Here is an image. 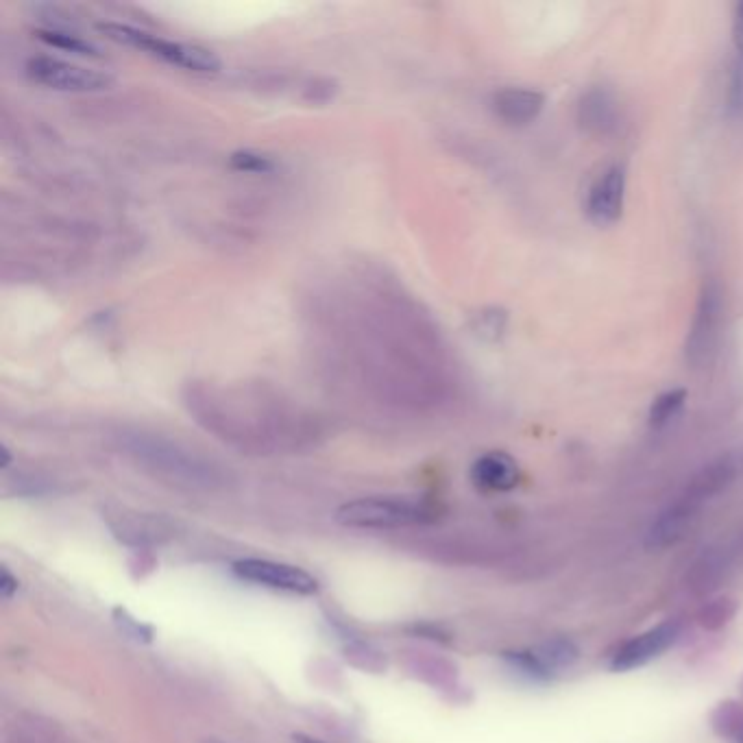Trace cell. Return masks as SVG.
Listing matches in <instances>:
<instances>
[{
	"instance_id": "cell-1",
	"label": "cell",
	"mask_w": 743,
	"mask_h": 743,
	"mask_svg": "<svg viewBox=\"0 0 743 743\" xmlns=\"http://www.w3.org/2000/svg\"><path fill=\"white\" fill-rule=\"evenodd\" d=\"M116 438L120 449L129 458L168 482L184 484L190 489H214L225 480L223 469H218L212 460L190 452L166 436L142 430H123Z\"/></svg>"
},
{
	"instance_id": "cell-2",
	"label": "cell",
	"mask_w": 743,
	"mask_h": 743,
	"mask_svg": "<svg viewBox=\"0 0 743 743\" xmlns=\"http://www.w3.org/2000/svg\"><path fill=\"white\" fill-rule=\"evenodd\" d=\"M739 475H743V449L737 452H728L726 456L717 458L709 467H704L696 478L689 482L676 502L669 506L659 517L650 530L648 545L663 547L674 543L687 530L691 519L700 513V508L713 499L717 493H722L726 486L733 484Z\"/></svg>"
},
{
	"instance_id": "cell-3",
	"label": "cell",
	"mask_w": 743,
	"mask_h": 743,
	"mask_svg": "<svg viewBox=\"0 0 743 743\" xmlns=\"http://www.w3.org/2000/svg\"><path fill=\"white\" fill-rule=\"evenodd\" d=\"M436 510L425 499L412 497H362L336 510V521L345 528L397 530L432 521Z\"/></svg>"
},
{
	"instance_id": "cell-4",
	"label": "cell",
	"mask_w": 743,
	"mask_h": 743,
	"mask_svg": "<svg viewBox=\"0 0 743 743\" xmlns=\"http://www.w3.org/2000/svg\"><path fill=\"white\" fill-rule=\"evenodd\" d=\"M99 31L112 42L125 44L138 51L149 53L151 57L162 59V62L184 68L190 72H199V75H212V72L221 70V59L214 51L199 44H188V42H175L160 38V35L140 31L136 27L120 22H103L99 24Z\"/></svg>"
},
{
	"instance_id": "cell-5",
	"label": "cell",
	"mask_w": 743,
	"mask_h": 743,
	"mask_svg": "<svg viewBox=\"0 0 743 743\" xmlns=\"http://www.w3.org/2000/svg\"><path fill=\"white\" fill-rule=\"evenodd\" d=\"M27 77L44 85L48 90L72 92V94H92L112 88L114 77L103 70L64 62L55 57H33L27 64Z\"/></svg>"
},
{
	"instance_id": "cell-6",
	"label": "cell",
	"mask_w": 743,
	"mask_h": 743,
	"mask_svg": "<svg viewBox=\"0 0 743 743\" xmlns=\"http://www.w3.org/2000/svg\"><path fill=\"white\" fill-rule=\"evenodd\" d=\"M722 290L717 282H706L702 286L696 314H693L691 330L687 336V362L693 367H702L704 362H709V356L715 349L717 336H720V323H722Z\"/></svg>"
},
{
	"instance_id": "cell-7",
	"label": "cell",
	"mask_w": 743,
	"mask_h": 743,
	"mask_svg": "<svg viewBox=\"0 0 743 743\" xmlns=\"http://www.w3.org/2000/svg\"><path fill=\"white\" fill-rule=\"evenodd\" d=\"M234 574L247 582L262 584V587L277 589V591H288V593H299V595H312L319 591V582L308 571L301 567L286 565V563H275V560H260V558H247L238 560L234 565Z\"/></svg>"
},
{
	"instance_id": "cell-8",
	"label": "cell",
	"mask_w": 743,
	"mask_h": 743,
	"mask_svg": "<svg viewBox=\"0 0 743 743\" xmlns=\"http://www.w3.org/2000/svg\"><path fill=\"white\" fill-rule=\"evenodd\" d=\"M626 201V168L613 164L604 168L600 177L593 181L587 197V216L593 225L608 227L615 225Z\"/></svg>"
},
{
	"instance_id": "cell-9",
	"label": "cell",
	"mask_w": 743,
	"mask_h": 743,
	"mask_svg": "<svg viewBox=\"0 0 743 743\" xmlns=\"http://www.w3.org/2000/svg\"><path fill=\"white\" fill-rule=\"evenodd\" d=\"M678 635L680 621H665V624L643 632V635L621 645L617 654L613 656L611 667L615 672H630V669L648 665L656 656H661L669 645H674Z\"/></svg>"
},
{
	"instance_id": "cell-10",
	"label": "cell",
	"mask_w": 743,
	"mask_h": 743,
	"mask_svg": "<svg viewBox=\"0 0 743 743\" xmlns=\"http://www.w3.org/2000/svg\"><path fill=\"white\" fill-rule=\"evenodd\" d=\"M471 480L482 491L506 493L519 484V467L508 454L489 452L473 462Z\"/></svg>"
},
{
	"instance_id": "cell-11",
	"label": "cell",
	"mask_w": 743,
	"mask_h": 743,
	"mask_svg": "<svg viewBox=\"0 0 743 743\" xmlns=\"http://www.w3.org/2000/svg\"><path fill=\"white\" fill-rule=\"evenodd\" d=\"M545 96L537 90L504 88L493 96L495 114L508 125H528L541 114Z\"/></svg>"
},
{
	"instance_id": "cell-12",
	"label": "cell",
	"mask_w": 743,
	"mask_h": 743,
	"mask_svg": "<svg viewBox=\"0 0 743 743\" xmlns=\"http://www.w3.org/2000/svg\"><path fill=\"white\" fill-rule=\"evenodd\" d=\"M578 120L584 129L595 133V136L613 133L619 123L617 103L606 90L593 88L582 96L578 105Z\"/></svg>"
},
{
	"instance_id": "cell-13",
	"label": "cell",
	"mask_w": 743,
	"mask_h": 743,
	"mask_svg": "<svg viewBox=\"0 0 743 743\" xmlns=\"http://www.w3.org/2000/svg\"><path fill=\"white\" fill-rule=\"evenodd\" d=\"M35 38L44 42L46 46L57 48V51H64L70 55H79V57H99L101 48L92 44L90 40L81 38V35L72 33L64 27H46L35 31Z\"/></svg>"
},
{
	"instance_id": "cell-14",
	"label": "cell",
	"mask_w": 743,
	"mask_h": 743,
	"mask_svg": "<svg viewBox=\"0 0 743 743\" xmlns=\"http://www.w3.org/2000/svg\"><path fill=\"white\" fill-rule=\"evenodd\" d=\"M687 391L682 388H674V391H667L654 399V404L650 408V425L652 428H665V425L672 421L676 414L685 406Z\"/></svg>"
},
{
	"instance_id": "cell-15",
	"label": "cell",
	"mask_w": 743,
	"mask_h": 743,
	"mask_svg": "<svg viewBox=\"0 0 743 743\" xmlns=\"http://www.w3.org/2000/svg\"><path fill=\"white\" fill-rule=\"evenodd\" d=\"M506 323H508V314L499 308H489L475 314L473 319V332L478 334L482 340H499L506 332Z\"/></svg>"
},
{
	"instance_id": "cell-16",
	"label": "cell",
	"mask_w": 743,
	"mask_h": 743,
	"mask_svg": "<svg viewBox=\"0 0 743 743\" xmlns=\"http://www.w3.org/2000/svg\"><path fill=\"white\" fill-rule=\"evenodd\" d=\"M229 166L238 170V173L251 175H269L275 170V162L269 155L255 153V151H236L229 155Z\"/></svg>"
},
{
	"instance_id": "cell-17",
	"label": "cell",
	"mask_w": 743,
	"mask_h": 743,
	"mask_svg": "<svg viewBox=\"0 0 743 743\" xmlns=\"http://www.w3.org/2000/svg\"><path fill=\"white\" fill-rule=\"evenodd\" d=\"M733 44L737 51V59L743 62V3L735 7V18H733Z\"/></svg>"
},
{
	"instance_id": "cell-18",
	"label": "cell",
	"mask_w": 743,
	"mask_h": 743,
	"mask_svg": "<svg viewBox=\"0 0 743 743\" xmlns=\"http://www.w3.org/2000/svg\"><path fill=\"white\" fill-rule=\"evenodd\" d=\"M16 591H18V580L11 576L7 569H3V578H0V595H3L5 600H9Z\"/></svg>"
},
{
	"instance_id": "cell-19",
	"label": "cell",
	"mask_w": 743,
	"mask_h": 743,
	"mask_svg": "<svg viewBox=\"0 0 743 743\" xmlns=\"http://www.w3.org/2000/svg\"><path fill=\"white\" fill-rule=\"evenodd\" d=\"M295 741H297V743H323V741H319V739H312V737H303V735H297V737H295Z\"/></svg>"
},
{
	"instance_id": "cell-20",
	"label": "cell",
	"mask_w": 743,
	"mask_h": 743,
	"mask_svg": "<svg viewBox=\"0 0 743 743\" xmlns=\"http://www.w3.org/2000/svg\"><path fill=\"white\" fill-rule=\"evenodd\" d=\"M214 743H223V741H214Z\"/></svg>"
}]
</instances>
